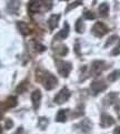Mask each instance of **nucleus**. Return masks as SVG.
I'll list each match as a JSON object with an SVG mask.
<instances>
[{"label": "nucleus", "mask_w": 120, "mask_h": 134, "mask_svg": "<svg viewBox=\"0 0 120 134\" xmlns=\"http://www.w3.org/2000/svg\"><path fill=\"white\" fill-rule=\"evenodd\" d=\"M57 68H58V71H59V73L62 75V76H68L69 72L71 71V63H69V62H67V61H57Z\"/></svg>", "instance_id": "1"}, {"label": "nucleus", "mask_w": 120, "mask_h": 134, "mask_svg": "<svg viewBox=\"0 0 120 134\" xmlns=\"http://www.w3.org/2000/svg\"><path fill=\"white\" fill-rule=\"evenodd\" d=\"M69 98H70V92H69V90L67 89V88H64V89H62L60 92L55 97V102H56L57 104H62V103H65Z\"/></svg>", "instance_id": "2"}, {"label": "nucleus", "mask_w": 120, "mask_h": 134, "mask_svg": "<svg viewBox=\"0 0 120 134\" xmlns=\"http://www.w3.org/2000/svg\"><path fill=\"white\" fill-rule=\"evenodd\" d=\"M108 31H109L108 28L106 27L102 22H97V23H96V25L92 27V32H93V35L97 36V37H102V36H105Z\"/></svg>", "instance_id": "3"}, {"label": "nucleus", "mask_w": 120, "mask_h": 134, "mask_svg": "<svg viewBox=\"0 0 120 134\" xmlns=\"http://www.w3.org/2000/svg\"><path fill=\"white\" fill-rule=\"evenodd\" d=\"M57 83H58V81H57V78L55 75L52 74H47L44 79V85L47 90H52L54 89Z\"/></svg>", "instance_id": "4"}, {"label": "nucleus", "mask_w": 120, "mask_h": 134, "mask_svg": "<svg viewBox=\"0 0 120 134\" xmlns=\"http://www.w3.org/2000/svg\"><path fill=\"white\" fill-rule=\"evenodd\" d=\"M105 89H107V85H106L102 81H93V82L91 83V90H92L95 95L100 93Z\"/></svg>", "instance_id": "5"}, {"label": "nucleus", "mask_w": 120, "mask_h": 134, "mask_svg": "<svg viewBox=\"0 0 120 134\" xmlns=\"http://www.w3.org/2000/svg\"><path fill=\"white\" fill-rule=\"evenodd\" d=\"M40 100H41V92L39 90H36L31 93V101H32V105H33V109L38 110L40 105Z\"/></svg>", "instance_id": "6"}, {"label": "nucleus", "mask_w": 120, "mask_h": 134, "mask_svg": "<svg viewBox=\"0 0 120 134\" xmlns=\"http://www.w3.org/2000/svg\"><path fill=\"white\" fill-rule=\"evenodd\" d=\"M114 123V120L112 116L108 115V114H102L101 115V126L103 127H108L110 125H112V124Z\"/></svg>", "instance_id": "7"}, {"label": "nucleus", "mask_w": 120, "mask_h": 134, "mask_svg": "<svg viewBox=\"0 0 120 134\" xmlns=\"http://www.w3.org/2000/svg\"><path fill=\"white\" fill-rule=\"evenodd\" d=\"M59 19H60V16L59 15H52V16H50L49 20H48V25H49V28H50L51 30H54L55 28H57Z\"/></svg>", "instance_id": "8"}, {"label": "nucleus", "mask_w": 120, "mask_h": 134, "mask_svg": "<svg viewBox=\"0 0 120 134\" xmlns=\"http://www.w3.org/2000/svg\"><path fill=\"white\" fill-rule=\"evenodd\" d=\"M68 35H69V25H68V22H65L64 29L60 30V32L56 36V39H66L68 37Z\"/></svg>", "instance_id": "9"}, {"label": "nucleus", "mask_w": 120, "mask_h": 134, "mask_svg": "<svg viewBox=\"0 0 120 134\" xmlns=\"http://www.w3.org/2000/svg\"><path fill=\"white\" fill-rule=\"evenodd\" d=\"M17 26H18L19 30H20V32L22 33L23 36H27V35H29V33H30V29H29V27L27 26V23L20 21V22L17 23Z\"/></svg>", "instance_id": "10"}, {"label": "nucleus", "mask_w": 120, "mask_h": 134, "mask_svg": "<svg viewBox=\"0 0 120 134\" xmlns=\"http://www.w3.org/2000/svg\"><path fill=\"white\" fill-rule=\"evenodd\" d=\"M40 7H41V2L40 1H31V2H29V6H28V8H29V11L33 12V13L39 11Z\"/></svg>", "instance_id": "11"}, {"label": "nucleus", "mask_w": 120, "mask_h": 134, "mask_svg": "<svg viewBox=\"0 0 120 134\" xmlns=\"http://www.w3.org/2000/svg\"><path fill=\"white\" fill-rule=\"evenodd\" d=\"M109 12V4L107 2H103L99 6V13L101 17H107Z\"/></svg>", "instance_id": "12"}, {"label": "nucleus", "mask_w": 120, "mask_h": 134, "mask_svg": "<svg viewBox=\"0 0 120 134\" xmlns=\"http://www.w3.org/2000/svg\"><path fill=\"white\" fill-rule=\"evenodd\" d=\"M67 119V110H59V112L57 113L56 120L58 122H65Z\"/></svg>", "instance_id": "13"}, {"label": "nucleus", "mask_w": 120, "mask_h": 134, "mask_svg": "<svg viewBox=\"0 0 120 134\" xmlns=\"http://www.w3.org/2000/svg\"><path fill=\"white\" fill-rule=\"evenodd\" d=\"M75 28H76V31L78 32V33H82V32H84V30H85V25H84V21H82V19H81V18H79L78 20L76 21Z\"/></svg>", "instance_id": "14"}, {"label": "nucleus", "mask_w": 120, "mask_h": 134, "mask_svg": "<svg viewBox=\"0 0 120 134\" xmlns=\"http://www.w3.org/2000/svg\"><path fill=\"white\" fill-rule=\"evenodd\" d=\"M102 65H103V62H102V61H95V62H93V65H92L93 72H95V73H99L100 70L102 69Z\"/></svg>", "instance_id": "15"}, {"label": "nucleus", "mask_w": 120, "mask_h": 134, "mask_svg": "<svg viewBox=\"0 0 120 134\" xmlns=\"http://www.w3.org/2000/svg\"><path fill=\"white\" fill-rule=\"evenodd\" d=\"M6 104H7V108H15L17 105V99L15 97H9Z\"/></svg>", "instance_id": "16"}, {"label": "nucleus", "mask_w": 120, "mask_h": 134, "mask_svg": "<svg viewBox=\"0 0 120 134\" xmlns=\"http://www.w3.org/2000/svg\"><path fill=\"white\" fill-rule=\"evenodd\" d=\"M118 78H120V70H116V71H113L112 73H110L108 76V80L109 81H116Z\"/></svg>", "instance_id": "17"}, {"label": "nucleus", "mask_w": 120, "mask_h": 134, "mask_svg": "<svg viewBox=\"0 0 120 134\" xmlns=\"http://www.w3.org/2000/svg\"><path fill=\"white\" fill-rule=\"evenodd\" d=\"M47 124H48V119H46V118H40L39 119V126L41 129H46Z\"/></svg>", "instance_id": "18"}, {"label": "nucleus", "mask_w": 120, "mask_h": 134, "mask_svg": "<svg viewBox=\"0 0 120 134\" xmlns=\"http://www.w3.org/2000/svg\"><path fill=\"white\" fill-rule=\"evenodd\" d=\"M84 16L86 17V19H89V20H92V19H95V18H96V16L93 15V13L91 12V11H88V10H87V11L85 10Z\"/></svg>", "instance_id": "19"}, {"label": "nucleus", "mask_w": 120, "mask_h": 134, "mask_svg": "<svg viewBox=\"0 0 120 134\" xmlns=\"http://www.w3.org/2000/svg\"><path fill=\"white\" fill-rule=\"evenodd\" d=\"M26 87H27V82H22V83L17 88V92H18V93H22V91L26 90Z\"/></svg>", "instance_id": "20"}, {"label": "nucleus", "mask_w": 120, "mask_h": 134, "mask_svg": "<svg viewBox=\"0 0 120 134\" xmlns=\"http://www.w3.org/2000/svg\"><path fill=\"white\" fill-rule=\"evenodd\" d=\"M112 54H113V55H118V54H120V42L117 44V47L112 50Z\"/></svg>", "instance_id": "21"}, {"label": "nucleus", "mask_w": 120, "mask_h": 134, "mask_svg": "<svg viewBox=\"0 0 120 134\" xmlns=\"http://www.w3.org/2000/svg\"><path fill=\"white\" fill-rule=\"evenodd\" d=\"M36 49L39 52H44L46 50V47L42 46V44H39V43H36Z\"/></svg>", "instance_id": "22"}, {"label": "nucleus", "mask_w": 120, "mask_h": 134, "mask_svg": "<svg viewBox=\"0 0 120 134\" xmlns=\"http://www.w3.org/2000/svg\"><path fill=\"white\" fill-rule=\"evenodd\" d=\"M12 125H13V122L11 121L10 119H7L6 120V129H8V130H9V129L12 127Z\"/></svg>", "instance_id": "23"}, {"label": "nucleus", "mask_w": 120, "mask_h": 134, "mask_svg": "<svg viewBox=\"0 0 120 134\" xmlns=\"http://www.w3.org/2000/svg\"><path fill=\"white\" fill-rule=\"evenodd\" d=\"M79 4H81V1H77V2H74L72 4H70V6L67 8V11H69L70 9H72V8H75L76 6H79Z\"/></svg>", "instance_id": "24"}, {"label": "nucleus", "mask_w": 120, "mask_h": 134, "mask_svg": "<svg viewBox=\"0 0 120 134\" xmlns=\"http://www.w3.org/2000/svg\"><path fill=\"white\" fill-rule=\"evenodd\" d=\"M116 39H117V37H116V36H113V37H110V38H109V41L107 42V43H106V47H108L110 43H112V42H113L114 40H116Z\"/></svg>", "instance_id": "25"}, {"label": "nucleus", "mask_w": 120, "mask_h": 134, "mask_svg": "<svg viewBox=\"0 0 120 134\" xmlns=\"http://www.w3.org/2000/svg\"><path fill=\"white\" fill-rule=\"evenodd\" d=\"M113 134H120V126H118V127H116V129H114Z\"/></svg>", "instance_id": "26"}, {"label": "nucleus", "mask_w": 120, "mask_h": 134, "mask_svg": "<svg viewBox=\"0 0 120 134\" xmlns=\"http://www.w3.org/2000/svg\"><path fill=\"white\" fill-rule=\"evenodd\" d=\"M21 133H22V127H19L18 130H17V132L13 133V134H21Z\"/></svg>", "instance_id": "27"}, {"label": "nucleus", "mask_w": 120, "mask_h": 134, "mask_svg": "<svg viewBox=\"0 0 120 134\" xmlns=\"http://www.w3.org/2000/svg\"><path fill=\"white\" fill-rule=\"evenodd\" d=\"M0 132H1V129H0Z\"/></svg>", "instance_id": "28"}]
</instances>
